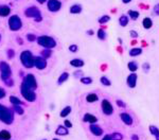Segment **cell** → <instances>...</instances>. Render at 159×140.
I'll use <instances>...</instances> for the list:
<instances>
[{"label":"cell","mask_w":159,"mask_h":140,"mask_svg":"<svg viewBox=\"0 0 159 140\" xmlns=\"http://www.w3.org/2000/svg\"><path fill=\"white\" fill-rule=\"evenodd\" d=\"M0 71H1V80L5 83L7 86H13L14 81L12 80V71L9 64L5 62L0 63Z\"/></svg>","instance_id":"6da1fadb"},{"label":"cell","mask_w":159,"mask_h":140,"mask_svg":"<svg viewBox=\"0 0 159 140\" xmlns=\"http://www.w3.org/2000/svg\"><path fill=\"white\" fill-rule=\"evenodd\" d=\"M0 120L5 124H11L14 121V114L11 109L0 104Z\"/></svg>","instance_id":"7a4b0ae2"},{"label":"cell","mask_w":159,"mask_h":140,"mask_svg":"<svg viewBox=\"0 0 159 140\" xmlns=\"http://www.w3.org/2000/svg\"><path fill=\"white\" fill-rule=\"evenodd\" d=\"M20 61L21 64L25 66L26 68L30 69L34 66V61H35V57L33 56L31 52L29 50H25V51L21 52L20 54Z\"/></svg>","instance_id":"3957f363"},{"label":"cell","mask_w":159,"mask_h":140,"mask_svg":"<svg viewBox=\"0 0 159 140\" xmlns=\"http://www.w3.org/2000/svg\"><path fill=\"white\" fill-rule=\"evenodd\" d=\"M37 43L38 45L44 47L45 49H52V48H54L56 46V41L52 37L47 36V35L37 37Z\"/></svg>","instance_id":"277c9868"},{"label":"cell","mask_w":159,"mask_h":140,"mask_svg":"<svg viewBox=\"0 0 159 140\" xmlns=\"http://www.w3.org/2000/svg\"><path fill=\"white\" fill-rule=\"evenodd\" d=\"M20 91H21V95H23V97L25 98L27 101L34 102L36 100V95H35V93H34V90H33V89H31V88H29V87H28V86H26L25 84H23V85H21Z\"/></svg>","instance_id":"5b68a950"},{"label":"cell","mask_w":159,"mask_h":140,"mask_svg":"<svg viewBox=\"0 0 159 140\" xmlns=\"http://www.w3.org/2000/svg\"><path fill=\"white\" fill-rule=\"evenodd\" d=\"M25 15L29 18H34L35 21H41V11L37 9L36 7H30L28 8L27 10L25 11Z\"/></svg>","instance_id":"8992f818"},{"label":"cell","mask_w":159,"mask_h":140,"mask_svg":"<svg viewBox=\"0 0 159 140\" xmlns=\"http://www.w3.org/2000/svg\"><path fill=\"white\" fill-rule=\"evenodd\" d=\"M23 27V21L18 15H13L9 18V28L12 31H18Z\"/></svg>","instance_id":"52a82bcc"},{"label":"cell","mask_w":159,"mask_h":140,"mask_svg":"<svg viewBox=\"0 0 159 140\" xmlns=\"http://www.w3.org/2000/svg\"><path fill=\"white\" fill-rule=\"evenodd\" d=\"M23 84H25L26 86H28L29 88L33 89V90H35V89L37 88V82H36L35 77H34L33 75H26Z\"/></svg>","instance_id":"ba28073f"},{"label":"cell","mask_w":159,"mask_h":140,"mask_svg":"<svg viewBox=\"0 0 159 140\" xmlns=\"http://www.w3.org/2000/svg\"><path fill=\"white\" fill-rule=\"evenodd\" d=\"M47 7L50 12H58L62 8V2L60 0H48Z\"/></svg>","instance_id":"9c48e42d"},{"label":"cell","mask_w":159,"mask_h":140,"mask_svg":"<svg viewBox=\"0 0 159 140\" xmlns=\"http://www.w3.org/2000/svg\"><path fill=\"white\" fill-rule=\"evenodd\" d=\"M101 107H102V111H103L104 115L110 116L112 113H114V107H112V105L110 104V102L108 101V100L104 99L103 101H102Z\"/></svg>","instance_id":"30bf717a"},{"label":"cell","mask_w":159,"mask_h":140,"mask_svg":"<svg viewBox=\"0 0 159 140\" xmlns=\"http://www.w3.org/2000/svg\"><path fill=\"white\" fill-rule=\"evenodd\" d=\"M34 66H35L37 69L43 70L47 67V61H46V59H44L43 56H36L35 61H34Z\"/></svg>","instance_id":"8fae6325"},{"label":"cell","mask_w":159,"mask_h":140,"mask_svg":"<svg viewBox=\"0 0 159 140\" xmlns=\"http://www.w3.org/2000/svg\"><path fill=\"white\" fill-rule=\"evenodd\" d=\"M137 79H138V75H137L136 73L135 72L130 73V75L127 77V80H126L128 87H130V88H135L137 85Z\"/></svg>","instance_id":"7c38bea8"},{"label":"cell","mask_w":159,"mask_h":140,"mask_svg":"<svg viewBox=\"0 0 159 140\" xmlns=\"http://www.w3.org/2000/svg\"><path fill=\"white\" fill-rule=\"evenodd\" d=\"M90 129V132H91L92 134H93L94 136H102L103 135V129H102V127H100L99 125H96V123H93V124H90L89 126Z\"/></svg>","instance_id":"4fadbf2b"},{"label":"cell","mask_w":159,"mask_h":140,"mask_svg":"<svg viewBox=\"0 0 159 140\" xmlns=\"http://www.w3.org/2000/svg\"><path fill=\"white\" fill-rule=\"evenodd\" d=\"M120 118H121V120L123 121V123H125L126 125H132L133 122H134L132 116L128 115V114H126V113H121V114H120Z\"/></svg>","instance_id":"5bb4252c"},{"label":"cell","mask_w":159,"mask_h":140,"mask_svg":"<svg viewBox=\"0 0 159 140\" xmlns=\"http://www.w3.org/2000/svg\"><path fill=\"white\" fill-rule=\"evenodd\" d=\"M83 120H84V122H88L90 124H93V123H96V122L98 121V118H96V116L91 115V114H86V115H84Z\"/></svg>","instance_id":"9a60e30c"},{"label":"cell","mask_w":159,"mask_h":140,"mask_svg":"<svg viewBox=\"0 0 159 140\" xmlns=\"http://www.w3.org/2000/svg\"><path fill=\"white\" fill-rule=\"evenodd\" d=\"M11 13V9L8 5H0V16L2 17H7Z\"/></svg>","instance_id":"2e32d148"},{"label":"cell","mask_w":159,"mask_h":140,"mask_svg":"<svg viewBox=\"0 0 159 140\" xmlns=\"http://www.w3.org/2000/svg\"><path fill=\"white\" fill-rule=\"evenodd\" d=\"M68 133H69V132H68V129L66 126H63V125H60L55 131L56 135H61V136H66V135H68Z\"/></svg>","instance_id":"e0dca14e"},{"label":"cell","mask_w":159,"mask_h":140,"mask_svg":"<svg viewBox=\"0 0 159 140\" xmlns=\"http://www.w3.org/2000/svg\"><path fill=\"white\" fill-rule=\"evenodd\" d=\"M70 65L75 68H81L84 66V62L81 59H73L72 61H70Z\"/></svg>","instance_id":"ac0fdd59"},{"label":"cell","mask_w":159,"mask_h":140,"mask_svg":"<svg viewBox=\"0 0 159 140\" xmlns=\"http://www.w3.org/2000/svg\"><path fill=\"white\" fill-rule=\"evenodd\" d=\"M142 26H143V28H144L145 30L151 29V28L153 27V21H152V19H151L150 17H145V18L143 19V21H142Z\"/></svg>","instance_id":"d6986e66"},{"label":"cell","mask_w":159,"mask_h":140,"mask_svg":"<svg viewBox=\"0 0 159 140\" xmlns=\"http://www.w3.org/2000/svg\"><path fill=\"white\" fill-rule=\"evenodd\" d=\"M70 13L71 14H80L82 12V5H73L70 7Z\"/></svg>","instance_id":"ffe728a7"},{"label":"cell","mask_w":159,"mask_h":140,"mask_svg":"<svg viewBox=\"0 0 159 140\" xmlns=\"http://www.w3.org/2000/svg\"><path fill=\"white\" fill-rule=\"evenodd\" d=\"M119 23L121 27H126L128 25V16L126 15H121L119 18Z\"/></svg>","instance_id":"44dd1931"},{"label":"cell","mask_w":159,"mask_h":140,"mask_svg":"<svg viewBox=\"0 0 159 140\" xmlns=\"http://www.w3.org/2000/svg\"><path fill=\"white\" fill-rule=\"evenodd\" d=\"M98 96L96 95V93H88L87 96H86V101L88 102V103H93V102H96L98 101Z\"/></svg>","instance_id":"7402d4cb"},{"label":"cell","mask_w":159,"mask_h":140,"mask_svg":"<svg viewBox=\"0 0 159 140\" xmlns=\"http://www.w3.org/2000/svg\"><path fill=\"white\" fill-rule=\"evenodd\" d=\"M68 78H69V73H68V72H63L61 75H60V78H58L57 83L60 84V85H62V84H63L64 82L67 81Z\"/></svg>","instance_id":"603a6c76"},{"label":"cell","mask_w":159,"mask_h":140,"mask_svg":"<svg viewBox=\"0 0 159 140\" xmlns=\"http://www.w3.org/2000/svg\"><path fill=\"white\" fill-rule=\"evenodd\" d=\"M142 54V49L141 48H133L130 51V56H138V55Z\"/></svg>","instance_id":"cb8c5ba5"},{"label":"cell","mask_w":159,"mask_h":140,"mask_svg":"<svg viewBox=\"0 0 159 140\" xmlns=\"http://www.w3.org/2000/svg\"><path fill=\"white\" fill-rule=\"evenodd\" d=\"M127 68L130 72H135V71H137V69H138V64H137L136 62H130V63L127 64Z\"/></svg>","instance_id":"d4e9b609"},{"label":"cell","mask_w":159,"mask_h":140,"mask_svg":"<svg viewBox=\"0 0 159 140\" xmlns=\"http://www.w3.org/2000/svg\"><path fill=\"white\" fill-rule=\"evenodd\" d=\"M0 139L1 140H10L11 139V134L8 131H1L0 132Z\"/></svg>","instance_id":"484cf974"},{"label":"cell","mask_w":159,"mask_h":140,"mask_svg":"<svg viewBox=\"0 0 159 140\" xmlns=\"http://www.w3.org/2000/svg\"><path fill=\"white\" fill-rule=\"evenodd\" d=\"M127 14H128V17L132 18L133 20H137L138 17H139V12L138 11H133V10H130Z\"/></svg>","instance_id":"4316f807"},{"label":"cell","mask_w":159,"mask_h":140,"mask_svg":"<svg viewBox=\"0 0 159 140\" xmlns=\"http://www.w3.org/2000/svg\"><path fill=\"white\" fill-rule=\"evenodd\" d=\"M96 35H98V38L101 39V41H104V39H106V32H105V30L99 29L98 30V33H96Z\"/></svg>","instance_id":"83f0119b"},{"label":"cell","mask_w":159,"mask_h":140,"mask_svg":"<svg viewBox=\"0 0 159 140\" xmlns=\"http://www.w3.org/2000/svg\"><path fill=\"white\" fill-rule=\"evenodd\" d=\"M71 113V107L70 106H66L65 108H63V111H61V117H63V118H65V117H67L69 114Z\"/></svg>","instance_id":"f1b7e54d"},{"label":"cell","mask_w":159,"mask_h":140,"mask_svg":"<svg viewBox=\"0 0 159 140\" xmlns=\"http://www.w3.org/2000/svg\"><path fill=\"white\" fill-rule=\"evenodd\" d=\"M10 102H11L13 105H21V104H23V102H21L20 100L18 99V98H16V97H11V98H10Z\"/></svg>","instance_id":"f546056e"},{"label":"cell","mask_w":159,"mask_h":140,"mask_svg":"<svg viewBox=\"0 0 159 140\" xmlns=\"http://www.w3.org/2000/svg\"><path fill=\"white\" fill-rule=\"evenodd\" d=\"M109 20H110V17H109V16H108V15H103L102 17H100V19H99V23L103 25V23H108Z\"/></svg>","instance_id":"4dcf8cb0"},{"label":"cell","mask_w":159,"mask_h":140,"mask_svg":"<svg viewBox=\"0 0 159 140\" xmlns=\"http://www.w3.org/2000/svg\"><path fill=\"white\" fill-rule=\"evenodd\" d=\"M51 53H52V51L50 49H45L44 51H41V56H43L44 59H47L48 57L51 56Z\"/></svg>","instance_id":"1f68e13d"},{"label":"cell","mask_w":159,"mask_h":140,"mask_svg":"<svg viewBox=\"0 0 159 140\" xmlns=\"http://www.w3.org/2000/svg\"><path fill=\"white\" fill-rule=\"evenodd\" d=\"M81 83L85 84V85H89V84L92 83V79L89 77H83L81 78Z\"/></svg>","instance_id":"d6a6232c"},{"label":"cell","mask_w":159,"mask_h":140,"mask_svg":"<svg viewBox=\"0 0 159 140\" xmlns=\"http://www.w3.org/2000/svg\"><path fill=\"white\" fill-rule=\"evenodd\" d=\"M150 132H151V134H152V135H154V136H157L159 134L158 127L155 126V125H151V126H150Z\"/></svg>","instance_id":"836d02e7"},{"label":"cell","mask_w":159,"mask_h":140,"mask_svg":"<svg viewBox=\"0 0 159 140\" xmlns=\"http://www.w3.org/2000/svg\"><path fill=\"white\" fill-rule=\"evenodd\" d=\"M100 81H101V83L103 84L104 86H110V85H112V82H110L106 77H102Z\"/></svg>","instance_id":"e575fe53"},{"label":"cell","mask_w":159,"mask_h":140,"mask_svg":"<svg viewBox=\"0 0 159 140\" xmlns=\"http://www.w3.org/2000/svg\"><path fill=\"white\" fill-rule=\"evenodd\" d=\"M14 111L18 114V115H23L25 111H23V108L20 106V105H14Z\"/></svg>","instance_id":"d590c367"},{"label":"cell","mask_w":159,"mask_h":140,"mask_svg":"<svg viewBox=\"0 0 159 140\" xmlns=\"http://www.w3.org/2000/svg\"><path fill=\"white\" fill-rule=\"evenodd\" d=\"M112 137L114 138V140H122L123 139V136H122L120 133H114L112 135Z\"/></svg>","instance_id":"8d00e7d4"},{"label":"cell","mask_w":159,"mask_h":140,"mask_svg":"<svg viewBox=\"0 0 159 140\" xmlns=\"http://www.w3.org/2000/svg\"><path fill=\"white\" fill-rule=\"evenodd\" d=\"M14 56H15V51H14L13 49L8 50V57H9V59H13Z\"/></svg>","instance_id":"74e56055"},{"label":"cell","mask_w":159,"mask_h":140,"mask_svg":"<svg viewBox=\"0 0 159 140\" xmlns=\"http://www.w3.org/2000/svg\"><path fill=\"white\" fill-rule=\"evenodd\" d=\"M27 38H28V41H36V39H37L34 34H28Z\"/></svg>","instance_id":"f35d334b"},{"label":"cell","mask_w":159,"mask_h":140,"mask_svg":"<svg viewBox=\"0 0 159 140\" xmlns=\"http://www.w3.org/2000/svg\"><path fill=\"white\" fill-rule=\"evenodd\" d=\"M150 67H151V66H150V64H148V63H144L143 65H142V68H143L144 72H148V70H150Z\"/></svg>","instance_id":"ab89813d"},{"label":"cell","mask_w":159,"mask_h":140,"mask_svg":"<svg viewBox=\"0 0 159 140\" xmlns=\"http://www.w3.org/2000/svg\"><path fill=\"white\" fill-rule=\"evenodd\" d=\"M117 105H118L119 107H125L126 106V104L124 103L123 101H121V100H117Z\"/></svg>","instance_id":"60d3db41"},{"label":"cell","mask_w":159,"mask_h":140,"mask_svg":"<svg viewBox=\"0 0 159 140\" xmlns=\"http://www.w3.org/2000/svg\"><path fill=\"white\" fill-rule=\"evenodd\" d=\"M78 46L76 45H71V46H69V51H71V52H76L78 51Z\"/></svg>","instance_id":"b9f144b4"},{"label":"cell","mask_w":159,"mask_h":140,"mask_svg":"<svg viewBox=\"0 0 159 140\" xmlns=\"http://www.w3.org/2000/svg\"><path fill=\"white\" fill-rule=\"evenodd\" d=\"M130 36H132L133 38H137V37H138V33H137L136 31H134V30H130Z\"/></svg>","instance_id":"7bdbcfd3"},{"label":"cell","mask_w":159,"mask_h":140,"mask_svg":"<svg viewBox=\"0 0 159 140\" xmlns=\"http://www.w3.org/2000/svg\"><path fill=\"white\" fill-rule=\"evenodd\" d=\"M64 124H65V126L67 127V129H70V127H72V123L69 121V120H65V123H64Z\"/></svg>","instance_id":"ee69618b"},{"label":"cell","mask_w":159,"mask_h":140,"mask_svg":"<svg viewBox=\"0 0 159 140\" xmlns=\"http://www.w3.org/2000/svg\"><path fill=\"white\" fill-rule=\"evenodd\" d=\"M154 13L159 16V3H157V5L154 7Z\"/></svg>","instance_id":"f6af8a7d"},{"label":"cell","mask_w":159,"mask_h":140,"mask_svg":"<svg viewBox=\"0 0 159 140\" xmlns=\"http://www.w3.org/2000/svg\"><path fill=\"white\" fill-rule=\"evenodd\" d=\"M82 75H83V72H82L81 70H78V71H75V72H74V77H75V78L82 77Z\"/></svg>","instance_id":"bcb514c9"},{"label":"cell","mask_w":159,"mask_h":140,"mask_svg":"<svg viewBox=\"0 0 159 140\" xmlns=\"http://www.w3.org/2000/svg\"><path fill=\"white\" fill-rule=\"evenodd\" d=\"M5 97V89H2L1 87H0V99H2V98Z\"/></svg>","instance_id":"7dc6e473"},{"label":"cell","mask_w":159,"mask_h":140,"mask_svg":"<svg viewBox=\"0 0 159 140\" xmlns=\"http://www.w3.org/2000/svg\"><path fill=\"white\" fill-rule=\"evenodd\" d=\"M102 140H114V138L112 137V135H106L105 137H103Z\"/></svg>","instance_id":"c3c4849f"},{"label":"cell","mask_w":159,"mask_h":140,"mask_svg":"<svg viewBox=\"0 0 159 140\" xmlns=\"http://www.w3.org/2000/svg\"><path fill=\"white\" fill-rule=\"evenodd\" d=\"M130 139L132 140H139V137L137 135H133L132 137H130Z\"/></svg>","instance_id":"681fc988"},{"label":"cell","mask_w":159,"mask_h":140,"mask_svg":"<svg viewBox=\"0 0 159 140\" xmlns=\"http://www.w3.org/2000/svg\"><path fill=\"white\" fill-rule=\"evenodd\" d=\"M38 3H41V5H44L45 2H48V0H37Z\"/></svg>","instance_id":"f907efd6"},{"label":"cell","mask_w":159,"mask_h":140,"mask_svg":"<svg viewBox=\"0 0 159 140\" xmlns=\"http://www.w3.org/2000/svg\"><path fill=\"white\" fill-rule=\"evenodd\" d=\"M87 34L88 35H93V31H92V30H89V31H87Z\"/></svg>","instance_id":"816d5d0a"},{"label":"cell","mask_w":159,"mask_h":140,"mask_svg":"<svg viewBox=\"0 0 159 140\" xmlns=\"http://www.w3.org/2000/svg\"><path fill=\"white\" fill-rule=\"evenodd\" d=\"M17 41H18V43H19V44H20V45H23V39H21V38H17Z\"/></svg>","instance_id":"f5cc1de1"},{"label":"cell","mask_w":159,"mask_h":140,"mask_svg":"<svg viewBox=\"0 0 159 140\" xmlns=\"http://www.w3.org/2000/svg\"><path fill=\"white\" fill-rule=\"evenodd\" d=\"M122 1H123V3H130L132 0H122Z\"/></svg>","instance_id":"db71d44e"},{"label":"cell","mask_w":159,"mask_h":140,"mask_svg":"<svg viewBox=\"0 0 159 140\" xmlns=\"http://www.w3.org/2000/svg\"><path fill=\"white\" fill-rule=\"evenodd\" d=\"M155 137H156V140H159V134L157 136H155Z\"/></svg>","instance_id":"11a10c76"},{"label":"cell","mask_w":159,"mask_h":140,"mask_svg":"<svg viewBox=\"0 0 159 140\" xmlns=\"http://www.w3.org/2000/svg\"><path fill=\"white\" fill-rule=\"evenodd\" d=\"M0 39H1V35H0Z\"/></svg>","instance_id":"9f6ffc18"},{"label":"cell","mask_w":159,"mask_h":140,"mask_svg":"<svg viewBox=\"0 0 159 140\" xmlns=\"http://www.w3.org/2000/svg\"><path fill=\"white\" fill-rule=\"evenodd\" d=\"M53 140H58V139H53Z\"/></svg>","instance_id":"6f0895ef"}]
</instances>
